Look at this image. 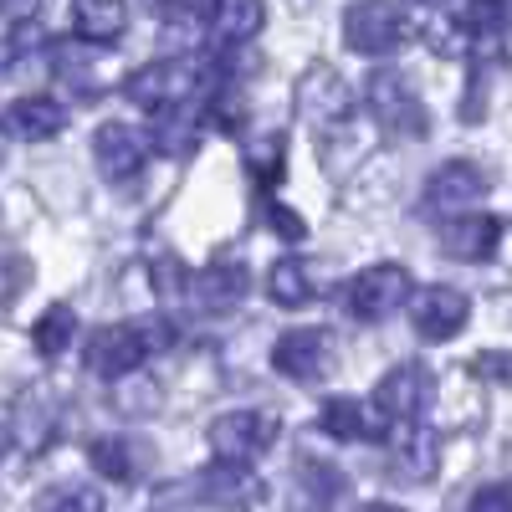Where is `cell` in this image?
Listing matches in <instances>:
<instances>
[{"instance_id":"cell-3","label":"cell","mask_w":512,"mask_h":512,"mask_svg":"<svg viewBox=\"0 0 512 512\" xmlns=\"http://www.w3.org/2000/svg\"><path fill=\"white\" fill-rule=\"evenodd\" d=\"M410 272L400 262H379V267H364L354 282H349V313L364 318V323H384L395 318L405 303H410Z\"/></svg>"},{"instance_id":"cell-6","label":"cell","mask_w":512,"mask_h":512,"mask_svg":"<svg viewBox=\"0 0 512 512\" xmlns=\"http://www.w3.org/2000/svg\"><path fill=\"white\" fill-rule=\"evenodd\" d=\"M123 93H128V103H139V108H149V113L180 108V103L195 93V62H185V57L149 62V67H139V72H128Z\"/></svg>"},{"instance_id":"cell-21","label":"cell","mask_w":512,"mask_h":512,"mask_svg":"<svg viewBox=\"0 0 512 512\" xmlns=\"http://www.w3.org/2000/svg\"><path fill=\"white\" fill-rule=\"evenodd\" d=\"M31 344H36V354H41V359H62V354L77 344V313H72L67 303H52L47 313L36 318Z\"/></svg>"},{"instance_id":"cell-26","label":"cell","mask_w":512,"mask_h":512,"mask_svg":"<svg viewBox=\"0 0 512 512\" xmlns=\"http://www.w3.org/2000/svg\"><path fill=\"white\" fill-rule=\"evenodd\" d=\"M246 164H251V175L262 180V185H272L282 175V164H287V139L282 134H267V139L246 144Z\"/></svg>"},{"instance_id":"cell-11","label":"cell","mask_w":512,"mask_h":512,"mask_svg":"<svg viewBox=\"0 0 512 512\" xmlns=\"http://www.w3.org/2000/svg\"><path fill=\"white\" fill-rule=\"evenodd\" d=\"M272 369L292 384H313L328 369V333L323 328H287L272 344Z\"/></svg>"},{"instance_id":"cell-30","label":"cell","mask_w":512,"mask_h":512,"mask_svg":"<svg viewBox=\"0 0 512 512\" xmlns=\"http://www.w3.org/2000/svg\"><path fill=\"white\" fill-rule=\"evenodd\" d=\"M118 400H128V415H154L159 410V384L154 379H139V369H134V374H123Z\"/></svg>"},{"instance_id":"cell-14","label":"cell","mask_w":512,"mask_h":512,"mask_svg":"<svg viewBox=\"0 0 512 512\" xmlns=\"http://www.w3.org/2000/svg\"><path fill=\"white\" fill-rule=\"evenodd\" d=\"M0 128H6L11 139L41 144V139H57V134H62V128H67V113H62V103H57V98H41V93H31V98H16V103L6 108Z\"/></svg>"},{"instance_id":"cell-27","label":"cell","mask_w":512,"mask_h":512,"mask_svg":"<svg viewBox=\"0 0 512 512\" xmlns=\"http://www.w3.org/2000/svg\"><path fill=\"white\" fill-rule=\"evenodd\" d=\"M400 451H405V472H410L415 482H425V477L441 466V436H436V431H415Z\"/></svg>"},{"instance_id":"cell-2","label":"cell","mask_w":512,"mask_h":512,"mask_svg":"<svg viewBox=\"0 0 512 512\" xmlns=\"http://www.w3.org/2000/svg\"><path fill=\"white\" fill-rule=\"evenodd\" d=\"M431 395H436V379L425 364H395L390 374L379 379V390H374V415L384 425H415L425 410H431Z\"/></svg>"},{"instance_id":"cell-24","label":"cell","mask_w":512,"mask_h":512,"mask_svg":"<svg viewBox=\"0 0 512 512\" xmlns=\"http://www.w3.org/2000/svg\"><path fill=\"white\" fill-rule=\"evenodd\" d=\"M297 492H303L308 512H333L338 492H344V477H338L328 461H303V472H297Z\"/></svg>"},{"instance_id":"cell-4","label":"cell","mask_w":512,"mask_h":512,"mask_svg":"<svg viewBox=\"0 0 512 512\" xmlns=\"http://www.w3.org/2000/svg\"><path fill=\"white\" fill-rule=\"evenodd\" d=\"M210 451L226 456V461H251L262 456L277 441V415L272 410H226L210 420Z\"/></svg>"},{"instance_id":"cell-34","label":"cell","mask_w":512,"mask_h":512,"mask_svg":"<svg viewBox=\"0 0 512 512\" xmlns=\"http://www.w3.org/2000/svg\"><path fill=\"white\" fill-rule=\"evenodd\" d=\"M272 231L287 236V241H303V236H308L303 216H297V210H287V205H272Z\"/></svg>"},{"instance_id":"cell-7","label":"cell","mask_w":512,"mask_h":512,"mask_svg":"<svg viewBox=\"0 0 512 512\" xmlns=\"http://www.w3.org/2000/svg\"><path fill=\"white\" fill-rule=\"evenodd\" d=\"M405 36V21L390 0H354L344 11V41L359 57H390Z\"/></svg>"},{"instance_id":"cell-5","label":"cell","mask_w":512,"mask_h":512,"mask_svg":"<svg viewBox=\"0 0 512 512\" xmlns=\"http://www.w3.org/2000/svg\"><path fill=\"white\" fill-rule=\"evenodd\" d=\"M364 98H369V113L390 128V134H400V139H425V134H431V113L420 108V98L410 93L405 77H395V72L369 77Z\"/></svg>"},{"instance_id":"cell-12","label":"cell","mask_w":512,"mask_h":512,"mask_svg":"<svg viewBox=\"0 0 512 512\" xmlns=\"http://www.w3.org/2000/svg\"><path fill=\"white\" fill-rule=\"evenodd\" d=\"M144 154H149L144 134L128 123H103L93 139V164L103 169V180H134L144 169Z\"/></svg>"},{"instance_id":"cell-37","label":"cell","mask_w":512,"mask_h":512,"mask_svg":"<svg viewBox=\"0 0 512 512\" xmlns=\"http://www.w3.org/2000/svg\"><path fill=\"white\" fill-rule=\"evenodd\" d=\"M6 446H11V431H6V425H0V456H6Z\"/></svg>"},{"instance_id":"cell-20","label":"cell","mask_w":512,"mask_h":512,"mask_svg":"<svg viewBox=\"0 0 512 512\" xmlns=\"http://www.w3.org/2000/svg\"><path fill=\"white\" fill-rule=\"evenodd\" d=\"M52 431H57V405H52V395H47V390H26L21 405H16V441H21L26 451H41V446L52 441Z\"/></svg>"},{"instance_id":"cell-1","label":"cell","mask_w":512,"mask_h":512,"mask_svg":"<svg viewBox=\"0 0 512 512\" xmlns=\"http://www.w3.org/2000/svg\"><path fill=\"white\" fill-rule=\"evenodd\" d=\"M175 323H164V318H149V323H108L88 338V349H82V359H88V369L98 379H123V374H134L149 354H164V349H175Z\"/></svg>"},{"instance_id":"cell-10","label":"cell","mask_w":512,"mask_h":512,"mask_svg":"<svg viewBox=\"0 0 512 512\" xmlns=\"http://www.w3.org/2000/svg\"><path fill=\"white\" fill-rule=\"evenodd\" d=\"M487 175L472 164V159H446L431 180H425V195H420V205H425V216H456V210H466V205H477L482 195H487Z\"/></svg>"},{"instance_id":"cell-38","label":"cell","mask_w":512,"mask_h":512,"mask_svg":"<svg viewBox=\"0 0 512 512\" xmlns=\"http://www.w3.org/2000/svg\"><path fill=\"white\" fill-rule=\"evenodd\" d=\"M415 6H441V0H415Z\"/></svg>"},{"instance_id":"cell-15","label":"cell","mask_w":512,"mask_h":512,"mask_svg":"<svg viewBox=\"0 0 512 512\" xmlns=\"http://www.w3.org/2000/svg\"><path fill=\"white\" fill-rule=\"evenodd\" d=\"M497 216H456L446 231H441V251L456 256V262H492L497 256Z\"/></svg>"},{"instance_id":"cell-17","label":"cell","mask_w":512,"mask_h":512,"mask_svg":"<svg viewBox=\"0 0 512 512\" xmlns=\"http://www.w3.org/2000/svg\"><path fill=\"white\" fill-rule=\"evenodd\" d=\"M72 26L88 47H108L128 26V6L123 0H72Z\"/></svg>"},{"instance_id":"cell-22","label":"cell","mask_w":512,"mask_h":512,"mask_svg":"<svg viewBox=\"0 0 512 512\" xmlns=\"http://www.w3.org/2000/svg\"><path fill=\"white\" fill-rule=\"evenodd\" d=\"M210 21H216L226 47H246V41L262 31L267 11H262V0H216V16Z\"/></svg>"},{"instance_id":"cell-35","label":"cell","mask_w":512,"mask_h":512,"mask_svg":"<svg viewBox=\"0 0 512 512\" xmlns=\"http://www.w3.org/2000/svg\"><path fill=\"white\" fill-rule=\"evenodd\" d=\"M0 16H6V21H31L36 0H0Z\"/></svg>"},{"instance_id":"cell-39","label":"cell","mask_w":512,"mask_h":512,"mask_svg":"<svg viewBox=\"0 0 512 512\" xmlns=\"http://www.w3.org/2000/svg\"><path fill=\"white\" fill-rule=\"evenodd\" d=\"M149 6H164V0H149Z\"/></svg>"},{"instance_id":"cell-19","label":"cell","mask_w":512,"mask_h":512,"mask_svg":"<svg viewBox=\"0 0 512 512\" xmlns=\"http://www.w3.org/2000/svg\"><path fill=\"white\" fill-rule=\"evenodd\" d=\"M267 297L277 308H308L318 287H313V267L303 262V256H282V262H272L267 272Z\"/></svg>"},{"instance_id":"cell-9","label":"cell","mask_w":512,"mask_h":512,"mask_svg":"<svg viewBox=\"0 0 512 512\" xmlns=\"http://www.w3.org/2000/svg\"><path fill=\"white\" fill-rule=\"evenodd\" d=\"M195 487H200L205 507H221V512H246V507H256L267 497V482L256 477L246 461H226V456L210 461L205 472L195 477Z\"/></svg>"},{"instance_id":"cell-31","label":"cell","mask_w":512,"mask_h":512,"mask_svg":"<svg viewBox=\"0 0 512 512\" xmlns=\"http://www.w3.org/2000/svg\"><path fill=\"white\" fill-rule=\"evenodd\" d=\"M159 11L175 16V21H185V26H200V21L216 16V0H164Z\"/></svg>"},{"instance_id":"cell-16","label":"cell","mask_w":512,"mask_h":512,"mask_svg":"<svg viewBox=\"0 0 512 512\" xmlns=\"http://www.w3.org/2000/svg\"><path fill=\"white\" fill-rule=\"evenodd\" d=\"M246 287H251V277H246L241 262H216V267H205L190 282V297H195V308H205V313H231L246 297Z\"/></svg>"},{"instance_id":"cell-18","label":"cell","mask_w":512,"mask_h":512,"mask_svg":"<svg viewBox=\"0 0 512 512\" xmlns=\"http://www.w3.org/2000/svg\"><path fill=\"white\" fill-rule=\"evenodd\" d=\"M379 425L384 420L364 400H349V395H338L318 410V431H328L333 441H369V436H379Z\"/></svg>"},{"instance_id":"cell-8","label":"cell","mask_w":512,"mask_h":512,"mask_svg":"<svg viewBox=\"0 0 512 512\" xmlns=\"http://www.w3.org/2000/svg\"><path fill=\"white\" fill-rule=\"evenodd\" d=\"M466 318H472V297H466L461 287H420L410 297V323L415 333L425 338V344H446V338H456L466 328Z\"/></svg>"},{"instance_id":"cell-25","label":"cell","mask_w":512,"mask_h":512,"mask_svg":"<svg viewBox=\"0 0 512 512\" xmlns=\"http://www.w3.org/2000/svg\"><path fill=\"white\" fill-rule=\"evenodd\" d=\"M52 67H57V77L67 82L72 93H82V98H93L98 88H93V52L88 47H77V41H62V47L52 52Z\"/></svg>"},{"instance_id":"cell-33","label":"cell","mask_w":512,"mask_h":512,"mask_svg":"<svg viewBox=\"0 0 512 512\" xmlns=\"http://www.w3.org/2000/svg\"><path fill=\"white\" fill-rule=\"evenodd\" d=\"M472 369H477L482 379L512 384V349H507V354H477V359H472Z\"/></svg>"},{"instance_id":"cell-23","label":"cell","mask_w":512,"mask_h":512,"mask_svg":"<svg viewBox=\"0 0 512 512\" xmlns=\"http://www.w3.org/2000/svg\"><path fill=\"white\" fill-rule=\"evenodd\" d=\"M88 461H93V472L108 477V482H134L139 477V446L123 441V436H98Z\"/></svg>"},{"instance_id":"cell-13","label":"cell","mask_w":512,"mask_h":512,"mask_svg":"<svg viewBox=\"0 0 512 512\" xmlns=\"http://www.w3.org/2000/svg\"><path fill=\"white\" fill-rule=\"evenodd\" d=\"M297 113L313 123H338L349 113V82L333 67H308L303 82H297Z\"/></svg>"},{"instance_id":"cell-29","label":"cell","mask_w":512,"mask_h":512,"mask_svg":"<svg viewBox=\"0 0 512 512\" xmlns=\"http://www.w3.org/2000/svg\"><path fill=\"white\" fill-rule=\"evenodd\" d=\"M507 26V0H472L461 11V31H472L477 41H492Z\"/></svg>"},{"instance_id":"cell-36","label":"cell","mask_w":512,"mask_h":512,"mask_svg":"<svg viewBox=\"0 0 512 512\" xmlns=\"http://www.w3.org/2000/svg\"><path fill=\"white\" fill-rule=\"evenodd\" d=\"M364 512H405V507H395V502H369Z\"/></svg>"},{"instance_id":"cell-40","label":"cell","mask_w":512,"mask_h":512,"mask_svg":"<svg viewBox=\"0 0 512 512\" xmlns=\"http://www.w3.org/2000/svg\"><path fill=\"white\" fill-rule=\"evenodd\" d=\"M0 159H6V149H0Z\"/></svg>"},{"instance_id":"cell-28","label":"cell","mask_w":512,"mask_h":512,"mask_svg":"<svg viewBox=\"0 0 512 512\" xmlns=\"http://www.w3.org/2000/svg\"><path fill=\"white\" fill-rule=\"evenodd\" d=\"M103 492L93 487H52L47 497H36V512H103Z\"/></svg>"},{"instance_id":"cell-32","label":"cell","mask_w":512,"mask_h":512,"mask_svg":"<svg viewBox=\"0 0 512 512\" xmlns=\"http://www.w3.org/2000/svg\"><path fill=\"white\" fill-rule=\"evenodd\" d=\"M466 512H512V482L477 487V497H472V507H466Z\"/></svg>"}]
</instances>
